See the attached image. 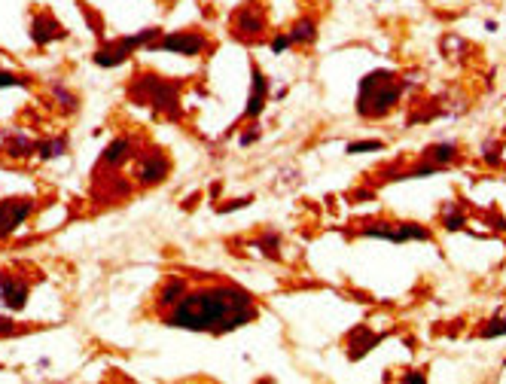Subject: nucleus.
Returning a JSON list of instances; mask_svg holds the SVG:
<instances>
[{
	"label": "nucleus",
	"mask_w": 506,
	"mask_h": 384,
	"mask_svg": "<svg viewBox=\"0 0 506 384\" xmlns=\"http://www.w3.org/2000/svg\"><path fill=\"white\" fill-rule=\"evenodd\" d=\"M256 320V305L241 287L217 283V287L198 290L193 296H183L174 311L168 314V326L180 329H208V333H229Z\"/></svg>",
	"instance_id": "1"
},
{
	"label": "nucleus",
	"mask_w": 506,
	"mask_h": 384,
	"mask_svg": "<svg viewBox=\"0 0 506 384\" xmlns=\"http://www.w3.org/2000/svg\"><path fill=\"white\" fill-rule=\"evenodd\" d=\"M400 91H403V86L396 82V76L387 73V71H375L369 76H363V82H360V98H357L360 116H366V119L385 116V113H390L394 104L400 101Z\"/></svg>",
	"instance_id": "2"
},
{
	"label": "nucleus",
	"mask_w": 506,
	"mask_h": 384,
	"mask_svg": "<svg viewBox=\"0 0 506 384\" xmlns=\"http://www.w3.org/2000/svg\"><path fill=\"white\" fill-rule=\"evenodd\" d=\"M363 235L369 238H385V241L403 244V241H421V238H430L424 226H415V222H375V226H366Z\"/></svg>",
	"instance_id": "3"
},
{
	"label": "nucleus",
	"mask_w": 506,
	"mask_h": 384,
	"mask_svg": "<svg viewBox=\"0 0 506 384\" xmlns=\"http://www.w3.org/2000/svg\"><path fill=\"white\" fill-rule=\"evenodd\" d=\"M150 37H156V30H152V28L141 30V34H134V37H122L116 49H101V52H98V55H95V64H101V67H116V64H122L128 52L137 49L141 43H147Z\"/></svg>",
	"instance_id": "4"
},
{
	"label": "nucleus",
	"mask_w": 506,
	"mask_h": 384,
	"mask_svg": "<svg viewBox=\"0 0 506 384\" xmlns=\"http://www.w3.org/2000/svg\"><path fill=\"white\" fill-rule=\"evenodd\" d=\"M159 49L165 52H177V55H198L204 49V37L202 34H193V30H177V34H168Z\"/></svg>",
	"instance_id": "5"
},
{
	"label": "nucleus",
	"mask_w": 506,
	"mask_h": 384,
	"mask_svg": "<svg viewBox=\"0 0 506 384\" xmlns=\"http://www.w3.org/2000/svg\"><path fill=\"white\" fill-rule=\"evenodd\" d=\"M30 213V202H6L0 204V238L10 235L12 229H19Z\"/></svg>",
	"instance_id": "6"
},
{
	"label": "nucleus",
	"mask_w": 506,
	"mask_h": 384,
	"mask_svg": "<svg viewBox=\"0 0 506 384\" xmlns=\"http://www.w3.org/2000/svg\"><path fill=\"white\" fill-rule=\"evenodd\" d=\"M0 299H3L6 308L19 311V308H25V302H28V287L15 281L12 274H0Z\"/></svg>",
	"instance_id": "7"
},
{
	"label": "nucleus",
	"mask_w": 506,
	"mask_h": 384,
	"mask_svg": "<svg viewBox=\"0 0 506 384\" xmlns=\"http://www.w3.org/2000/svg\"><path fill=\"white\" fill-rule=\"evenodd\" d=\"M235 28H238V34L241 37H256V34H263V28H265V15H263V10H259L256 3H247L244 10L238 12V19H235Z\"/></svg>",
	"instance_id": "8"
},
{
	"label": "nucleus",
	"mask_w": 506,
	"mask_h": 384,
	"mask_svg": "<svg viewBox=\"0 0 506 384\" xmlns=\"http://www.w3.org/2000/svg\"><path fill=\"white\" fill-rule=\"evenodd\" d=\"M253 82H250V98H247V110L244 116H259L265 107V95H268V86H265V76L259 73V67H253Z\"/></svg>",
	"instance_id": "9"
},
{
	"label": "nucleus",
	"mask_w": 506,
	"mask_h": 384,
	"mask_svg": "<svg viewBox=\"0 0 506 384\" xmlns=\"http://www.w3.org/2000/svg\"><path fill=\"white\" fill-rule=\"evenodd\" d=\"M30 37H34V43H49L55 40V37H64V28L58 25L52 15H37L34 21H30Z\"/></svg>",
	"instance_id": "10"
},
{
	"label": "nucleus",
	"mask_w": 506,
	"mask_h": 384,
	"mask_svg": "<svg viewBox=\"0 0 506 384\" xmlns=\"http://www.w3.org/2000/svg\"><path fill=\"white\" fill-rule=\"evenodd\" d=\"M168 174V159L165 156H150L147 165L137 171V177H141V183H156V180H165Z\"/></svg>",
	"instance_id": "11"
},
{
	"label": "nucleus",
	"mask_w": 506,
	"mask_h": 384,
	"mask_svg": "<svg viewBox=\"0 0 506 384\" xmlns=\"http://www.w3.org/2000/svg\"><path fill=\"white\" fill-rule=\"evenodd\" d=\"M183 296H186V283H183L180 278H174V281L162 290V293H159V305H165V308H174V305H177Z\"/></svg>",
	"instance_id": "12"
},
{
	"label": "nucleus",
	"mask_w": 506,
	"mask_h": 384,
	"mask_svg": "<svg viewBox=\"0 0 506 384\" xmlns=\"http://www.w3.org/2000/svg\"><path fill=\"white\" fill-rule=\"evenodd\" d=\"M314 37H317V25H314V19H299L293 30H290V40L293 43H314Z\"/></svg>",
	"instance_id": "13"
},
{
	"label": "nucleus",
	"mask_w": 506,
	"mask_h": 384,
	"mask_svg": "<svg viewBox=\"0 0 506 384\" xmlns=\"http://www.w3.org/2000/svg\"><path fill=\"white\" fill-rule=\"evenodd\" d=\"M427 159H430L433 165H448L457 159V147L455 143H436V147L427 150Z\"/></svg>",
	"instance_id": "14"
},
{
	"label": "nucleus",
	"mask_w": 506,
	"mask_h": 384,
	"mask_svg": "<svg viewBox=\"0 0 506 384\" xmlns=\"http://www.w3.org/2000/svg\"><path fill=\"white\" fill-rule=\"evenodd\" d=\"M128 150H132V143H128L125 137H119V141H113V143H110V150H107V156H104V159H107V165H119L122 159L128 156Z\"/></svg>",
	"instance_id": "15"
},
{
	"label": "nucleus",
	"mask_w": 506,
	"mask_h": 384,
	"mask_svg": "<svg viewBox=\"0 0 506 384\" xmlns=\"http://www.w3.org/2000/svg\"><path fill=\"white\" fill-rule=\"evenodd\" d=\"M381 147H385L381 141H354V143H348V152L351 156H360V152H375Z\"/></svg>",
	"instance_id": "16"
},
{
	"label": "nucleus",
	"mask_w": 506,
	"mask_h": 384,
	"mask_svg": "<svg viewBox=\"0 0 506 384\" xmlns=\"http://www.w3.org/2000/svg\"><path fill=\"white\" fill-rule=\"evenodd\" d=\"M64 152V141H52V143H40V156L43 159H52V156H61Z\"/></svg>",
	"instance_id": "17"
},
{
	"label": "nucleus",
	"mask_w": 506,
	"mask_h": 384,
	"mask_svg": "<svg viewBox=\"0 0 506 384\" xmlns=\"http://www.w3.org/2000/svg\"><path fill=\"white\" fill-rule=\"evenodd\" d=\"M482 335H485V339H494V335H506V317H503V320H494L491 326H485V329H482Z\"/></svg>",
	"instance_id": "18"
},
{
	"label": "nucleus",
	"mask_w": 506,
	"mask_h": 384,
	"mask_svg": "<svg viewBox=\"0 0 506 384\" xmlns=\"http://www.w3.org/2000/svg\"><path fill=\"white\" fill-rule=\"evenodd\" d=\"M12 86H25V80L15 73H0V89H12Z\"/></svg>",
	"instance_id": "19"
},
{
	"label": "nucleus",
	"mask_w": 506,
	"mask_h": 384,
	"mask_svg": "<svg viewBox=\"0 0 506 384\" xmlns=\"http://www.w3.org/2000/svg\"><path fill=\"white\" fill-rule=\"evenodd\" d=\"M290 43H293V40H290V34H281V37H274V40H272V52H283Z\"/></svg>",
	"instance_id": "20"
},
{
	"label": "nucleus",
	"mask_w": 506,
	"mask_h": 384,
	"mask_svg": "<svg viewBox=\"0 0 506 384\" xmlns=\"http://www.w3.org/2000/svg\"><path fill=\"white\" fill-rule=\"evenodd\" d=\"M461 226H464L461 213H446V229H461Z\"/></svg>",
	"instance_id": "21"
},
{
	"label": "nucleus",
	"mask_w": 506,
	"mask_h": 384,
	"mask_svg": "<svg viewBox=\"0 0 506 384\" xmlns=\"http://www.w3.org/2000/svg\"><path fill=\"white\" fill-rule=\"evenodd\" d=\"M10 333H12V324H10V320L0 317V335H10Z\"/></svg>",
	"instance_id": "22"
},
{
	"label": "nucleus",
	"mask_w": 506,
	"mask_h": 384,
	"mask_svg": "<svg viewBox=\"0 0 506 384\" xmlns=\"http://www.w3.org/2000/svg\"><path fill=\"white\" fill-rule=\"evenodd\" d=\"M405 381H409V384H421V381H424V375H405Z\"/></svg>",
	"instance_id": "23"
}]
</instances>
